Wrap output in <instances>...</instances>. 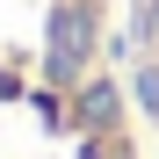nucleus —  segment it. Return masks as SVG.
<instances>
[{"label": "nucleus", "instance_id": "f257e3e1", "mask_svg": "<svg viewBox=\"0 0 159 159\" xmlns=\"http://www.w3.org/2000/svg\"><path fill=\"white\" fill-rule=\"evenodd\" d=\"M87 51H94V15L87 7H65L58 22H51V72L72 80L80 65H87Z\"/></svg>", "mask_w": 159, "mask_h": 159}, {"label": "nucleus", "instance_id": "f03ea898", "mask_svg": "<svg viewBox=\"0 0 159 159\" xmlns=\"http://www.w3.org/2000/svg\"><path fill=\"white\" fill-rule=\"evenodd\" d=\"M116 116H123V101H116V87H109V80H94V87L80 94V123H87L94 138H109V130H116Z\"/></svg>", "mask_w": 159, "mask_h": 159}]
</instances>
